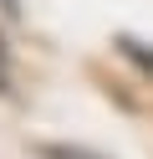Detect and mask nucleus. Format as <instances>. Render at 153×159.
<instances>
[{"label": "nucleus", "mask_w": 153, "mask_h": 159, "mask_svg": "<svg viewBox=\"0 0 153 159\" xmlns=\"http://www.w3.org/2000/svg\"><path fill=\"white\" fill-rule=\"evenodd\" d=\"M117 52H122V57H133V62H138L143 72L153 77V52H148L143 41H133V36H117Z\"/></svg>", "instance_id": "nucleus-1"}, {"label": "nucleus", "mask_w": 153, "mask_h": 159, "mask_svg": "<svg viewBox=\"0 0 153 159\" xmlns=\"http://www.w3.org/2000/svg\"><path fill=\"white\" fill-rule=\"evenodd\" d=\"M41 159H107V154H87V149H46Z\"/></svg>", "instance_id": "nucleus-2"}, {"label": "nucleus", "mask_w": 153, "mask_h": 159, "mask_svg": "<svg viewBox=\"0 0 153 159\" xmlns=\"http://www.w3.org/2000/svg\"><path fill=\"white\" fill-rule=\"evenodd\" d=\"M0 5H10V11H15V0H0Z\"/></svg>", "instance_id": "nucleus-4"}, {"label": "nucleus", "mask_w": 153, "mask_h": 159, "mask_svg": "<svg viewBox=\"0 0 153 159\" xmlns=\"http://www.w3.org/2000/svg\"><path fill=\"white\" fill-rule=\"evenodd\" d=\"M10 87V46H5V31H0V93Z\"/></svg>", "instance_id": "nucleus-3"}]
</instances>
